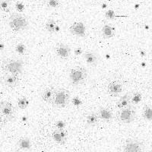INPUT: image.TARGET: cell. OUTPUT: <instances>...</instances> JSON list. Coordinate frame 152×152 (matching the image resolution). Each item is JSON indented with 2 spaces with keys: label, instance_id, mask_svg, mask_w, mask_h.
I'll list each match as a JSON object with an SVG mask.
<instances>
[{
  "label": "cell",
  "instance_id": "cell-14",
  "mask_svg": "<svg viewBox=\"0 0 152 152\" xmlns=\"http://www.w3.org/2000/svg\"><path fill=\"white\" fill-rule=\"evenodd\" d=\"M130 100H131V96H130V94H126L123 95V97L119 98L117 104H116V106H117L119 109H124V108L127 107L128 106L131 105V104H130Z\"/></svg>",
  "mask_w": 152,
  "mask_h": 152
},
{
  "label": "cell",
  "instance_id": "cell-18",
  "mask_svg": "<svg viewBox=\"0 0 152 152\" xmlns=\"http://www.w3.org/2000/svg\"><path fill=\"white\" fill-rule=\"evenodd\" d=\"M84 56H85V61L88 64L91 65V66H94L97 63V54L94 53L87 52L85 53Z\"/></svg>",
  "mask_w": 152,
  "mask_h": 152
},
{
  "label": "cell",
  "instance_id": "cell-27",
  "mask_svg": "<svg viewBox=\"0 0 152 152\" xmlns=\"http://www.w3.org/2000/svg\"><path fill=\"white\" fill-rule=\"evenodd\" d=\"M15 9L18 12H22L24 10V8H25V5H24V3L21 2H17L15 3Z\"/></svg>",
  "mask_w": 152,
  "mask_h": 152
},
{
  "label": "cell",
  "instance_id": "cell-12",
  "mask_svg": "<svg viewBox=\"0 0 152 152\" xmlns=\"http://www.w3.org/2000/svg\"><path fill=\"white\" fill-rule=\"evenodd\" d=\"M53 139L60 145H64L67 140V134L64 130H56L53 132Z\"/></svg>",
  "mask_w": 152,
  "mask_h": 152
},
{
  "label": "cell",
  "instance_id": "cell-23",
  "mask_svg": "<svg viewBox=\"0 0 152 152\" xmlns=\"http://www.w3.org/2000/svg\"><path fill=\"white\" fill-rule=\"evenodd\" d=\"M142 99V95L141 93H135L134 94L132 97H131V100H130V104L131 105H137L139 103H141Z\"/></svg>",
  "mask_w": 152,
  "mask_h": 152
},
{
  "label": "cell",
  "instance_id": "cell-9",
  "mask_svg": "<svg viewBox=\"0 0 152 152\" xmlns=\"http://www.w3.org/2000/svg\"><path fill=\"white\" fill-rule=\"evenodd\" d=\"M56 53L59 58L61 59H66L70 56L71 54V49L66 44L64 43H59L56 47Z\"/></svg>",
  "mask_w": 152,
  "mask_h": 152
},
{
  "label": "cell",
  "instance_id": "cell-13",
  "mask_svg": "<svg viewBox=\"0 0 152 152\" xmlns=\"http://www.w3.org/2000/svg\"><path fill=\"white\" fill-rule=\"evenodd\" d=\"M98 118L104 122H110L113 119V113L111 110L107 108H100L97 113Z\"/></svg>",
  "mask_w": 152,
  "mask_h": 152
},
{
  "label": "cell",
  "instance_id": "cell-10",
  "mask_svg": "<svg viewBox=\"0 0 152 152\" xmlns=\"http://www.w3.org/2000/svg\"><path fill=\"white\" fill-rule=\"evenodd\" d=\"M123 85L117 81H113L108 85L107 91L111 96L116 97L119 95L123 91Z\"/></svg>",
  "mask_w": 152,
  "mask_h": 152
},
{
  "label": "cell",
  "instance_id": "cell-2",
  "mask_svg": "<svg viewBox=\"0 0 152 152\" xmlns=\"http://www.w3.org/2000/svg\"><path fill=\"white\" fill-rule=\"evenodd\" d=\"M9 25L11 29L13 30L15 32L24 31L28 28L29 22L24 15L20 14L12 15L9 17Z\"/></svg>",
  "mask_w": 152,
  "mask_h": 152
},
{
  "label": "cell",
  "instance_id": "cell-33",
  "mask_svg": "<svg viewBox=\"0 0 152 152\" xmlns=\"http://www.w3.org/2000/svg\"><path fill=\"white\" fill-rule=\"evenodd\" d=\"M15 152H20V151H15Z\"/></svg>",
  "mask_w": 152,
  "mask_h": 152
},
{
  "label": "cell",
  "instance_id": "cell-3",
  "mask_svg": "<svg viewBox=\"0 0 152 152\" xmlns=\"http://www.w3.org/2000/svg\"><path fill=\"white\" fill-rule=\"evenodd\" d=\"M69 99H70V94L69 91L66 90L64 88H61L59 90L55 91L52 102L56 107L63 108L68 105Z\"/></svg>",
  "mask_w": 152,
  "mask_h": 152
},
{
  "label": "cell",
  "instance_id": "cell-34",
  "mask_svg": "<svg viewBox=\"0 0 152 152\" xmlns=\"http://www.w3.org/2000/svg\"><path fill=\"white\" fill-rule=\"evenodd\" d=\"M150 152H151V151H150Z\"/></svg>",
  "mask_w": 152,
  "mask_h": 152
},
{
  "label": "cell",
  "instance_id": "cell-11",
  "mask_svg": "<svg viewBox=\"0 0 152 152\" xmlns=\"http://www.w3.org/2000/svg\"><path fill=\"white\" fill-rule=\"evenodd\" d=\"M69 31L72 34L78 37H84L86 32V28L82 22H75L69 28Z\"/></svg>",
  "mask_w": 152,
  "mask_h": 152
},
{
  "label": "cell",
  "instance_id": "cell-15",
  "mask_svg": "<svg viewBox=\"0 0 152 152\" xmlns=\"http://www.w3.org/2000/svg\"><path fill=\"white\" fill-rule=\"evenodd\" d=\"M18 147L19 149L23 151L30 150L31 148V139L28 137H22L18 142Z\"/></svg>",
  "mask_w": 152,
  "mask_h": 152
},
{
  "label": "cell",
  "instance_id": "cell-29",
  "mask_svg": "<svg viewBox=\"0 0 152 152\" xmlns=\"http://www.w3.org/2000/svg\"><path fill=\"white\" fill-rule=\"evenodd\" d=\"M56 128L58 129V130H64L65 126H66V123H65L64 121H57L56 123Z\"/></svg>",
  "mask_w": 152,
  "mask_h": 152
},
{
  "label": "cell",
  "instance_id": "cell-20",
  "mask_svg": "<svg viewBox=\"0 0 152 152\" xmlns=\"http://www.w3.org/2000/svg\"><path fill=\"white\" fill-rule=\"evenodd\" d=\"M46 30L48 31L49 33H54L57 30V24L54 20H49L45 24Z\"/></svg>",
  "mask_w": 152,
  "mask_h": 152
},
{
  "label": "cell",
  "instance_id": "cell-1",
  "mask_svg": "<svg viewBox=\"0 0 152 152\" xmlns=\"http://www.w3.org/2000/svg\"><path fill=\"white\" fill-rule=\"evenodd\" d=\"M2 69L7 74L18 76L24 69V62L21 59H8L2 62Z\"/></svg>",
  "mask_w": 152,
  "mask_h": 152
},
{
  "label": "cell",
  "instance_id": "cell-30",
  "mask_svg": "<svg viewBox=\"0 0 152 152\" xmlns=\"http://www.w3.org/2000/svg\"><path fill=\"white\" fill-rule=\"evenodd\" d=\"M74 53L76 56H81V54L83 53V50L81 47H77V48L75 49Z\"/></svg>",
  "mask_w": 152,
  "mask_h": 152
},
{
  "label": "cell",
  "instance_id": "cell-32",
  "mask_svg": "<svg viewBox=\"0 0 152 152\" xmlns=\"http://www.w3.org/2000/svg\"><path fill=\"white\" fill-rule=\"evenodd\" d=\"M3 48H4L3 44H2V43H0V49H1V50H3Z\"/></svg>",
  "mask_w": 152,
  "mask_h": 152
},
{
  "label": "cell",
  "instance_id": "cell-4",
  "mask_svg": "<svg viewBox=\"0 0 152 152\" xmlns=\"http://www.w3.org/2000/svg\"><path fill=\"white\" fill-rule=\"evenodd\" d=\"M88 72L82 67H76L72 69L69 74V78L71 84L74 86H77L82 84L86 80Z\"/></svg>",
  "mask_w": 152,
  "mask_h": 152
},
{
  "label": "cell",
  "instance_id": "cell-22",
  "mask_svg": "<svg viewBox=\"0 0 152 152\" xmlns=\"http://www.w3.org/2000/svg\"><path fill=\"white\" fill-rule=\"evenodd\" d=\"M143 116L148 121H151L152 119V110L149 106L145 105L143 108Z\"/></svg>",
  "mask_w": 152,
  "mask_h": 152
},
{
  "label": "cell",
  "instance_id": "cell-21",
  "mask_svg": "<svg viewBox=\"0 0 152 152\" xmlns=\"http://www.w3.org/2000/svg\"><path fill=\"white\" fill-rule=\"evenodd\" d=\"M30 102L26 97H21L18 100V107L21 110L26 109L29 105Z\"/></svg>",
  "mask_w": 152,
  "mask_h": 152
},
{
  "label": "cell",
  "instance_id": "cell-19",
  "mask_svg": "<svg viewBox=\"0 0 152 152\" xmlns=\"http://www.w3.org/2000/svg\"><path fill=\"white\" fill-rule=\"evenodd\" d=\"M99 121V118L97 113H91L88 114L86 116V122L87 124L90 126H94L97 125Z\"/></svg>",
  "mask_w": 152,
  "mask_h": 152
},
{
  "label": "cell",
  "instance_id": "cell-7",
  "mask_svg": "<svg viewBox=\"0 0 152 152\" xmlns=\"http://www.w3.org/2000/svg\"><path fill=\"white\" fill-rule=\"evenodd\" d=\"M119 118L123 123H131L135 119V110H133L132 106L129 105L124 109H122L119 112Z\"/></svg>",
  "mask_w": 152,
  "mask_h": 152
},
{
  "label": "cell",
  "instance_id": "cell-31",
  "mask_svg": "<svg viewBox=\"0 0 152 152\" xmlns=\"http://www.w3.org/2000/svg\"><path fill=\"white\" fill-rule=\"evenodd\" d=\"M5 122H6L5 121V119H4L3 116H2V114L0 113V129H1L2 127H3V126L5 125Z\"/></svg>",
  "mask_w": 152,
  "mask_h": 152
},
{
  "label": "cell",
  "instance_id": "cell-26",
  "mask_svg": "<svg viewBox=\"0 0 152 152\" xmlns=\"http://www.w3.org/2000/svg\"><path fill=\"white\" fill-rule=\"evenodd\" d=\"M105 17L108 20H113V19L116 18V15L113 10H112V9H108L105 12Z\"/></svg>",
  "mask_w": 152,
  "mask_h": 152
},
{
  "label": "cell",
  "instance_id": "cell-28",
  "mask_svg": "<svg viewBox=\"0 0 152 152\" xmlns=\"http://www.w3.org/2000/svg\"><path fill=\"white\" fill-rule=\"evenodd\" d=\"M59 5V2L57 0H50L47 2V5L50 8H56Z\"/></svg>",
  "mask_w": 152,
  "mask_h": 152
},
{
  "label": "cell",
  "instance_id": "cell-5",
  "mask_svg": "<svg viewBox=\"0 0 152 152\" xmlns=\"http://www.w3.org/2000/svg\"><path fill=\"white\" fill-rule=\"evenodd\" d=\"M144 145L136 139H127L122 146V152H143Z\"/></svg>",
  "mask_w": 152,
  "mask_h": 152
},
{
  "label": "cell",
  "instance_id": "cell-25",
  "mask_svg": "<svg viewBox=\"0 0 152 152\" xmlns=\"http://www.w3.org/2000/svg\"><path fill=\"white\" fill-rule=\"evenodd\" d=\"M15 50L17 53L23 55V54H24L26 53V46L24 45L23 43H20L16 46Z\"/></svg>",
  "mask_w": 152,
  "mask_h": 152
},
{
  "label": "cell",
  "instance_id": "cell-8",
  "mask_svg": "<svg viewBox=\"0 0 152 152\" xmlns=\"http://www.w3.org/2000/svg\"><path fill=\"white\" fill-rule=\"evenodd\" d=\"M2 82L5 86L10 88H15L18 86L20 80H19L18 76L13 75L11 74L5 73L2 78Z\"/></svg>",
  "mask_w": 152,
  "mask_h": 152
},
{
  "label": "cell",
  "instance_id": "cell-17",
  "mask_svg": "<svg viewBox=\"0 0 152 152\" xmlns=\"http://www.w3.org/2000/svg\"><path fill=\"white\" fill-rule=\"evenodd\" d=\"M54 94H55V91L53 88H48L47 89L43 91V93L41 94V98L43 101L45 102H51L53 98Z\"/></svg>",
  "mask_w": 152,
  "mask_h": 152
},
{
  "label": "cell",
  "instance_id": "cell-24",
  "mask_svg": "<svg viewBox=\"0 0 152 152\" xmlns=\"http://www.w3.org/2000/svg\"><path fill=\"white\" fill-rule=\"evenodd\" d=\"M0 10L5 12H9L10 11L9 1H0Z\"/></svg>",
  "mask_w": 152,
  "mask_h": 152
},
{
  "label": "cell",
  "instance_id": "cell-6",
  "mask_svg": "<svg viewBox=\"0 0 152 152\" xmlns=\"http://www.w3.org/2000/svg\"><path fill=\"white\" fill-rule=\"evenodd\" d=\"M0 113L5 121H12L15 118V109L13 106L8 101L0 102Z\"/></svg>",
  "mask_w": 152,
  "mask_h": 152
},
{
  "label": "cell",
  "instance_id": "cell-16",
  "mask_svg": "<svg viewBox=\"0 0 152 152\" xmlns=\"http://www.w3.org/2000/svg\"><path fill=\"white\" fill-rule=\"evenodd\" d=\"M101 32H102L103 37L105 38V39H109V38L113 37L114 36V34H115V29L111 26L110 24H104V27L102 28Z\"/></svg>",
  "mask_w": 152,
  "mask_h": 152
}]
</instances>
